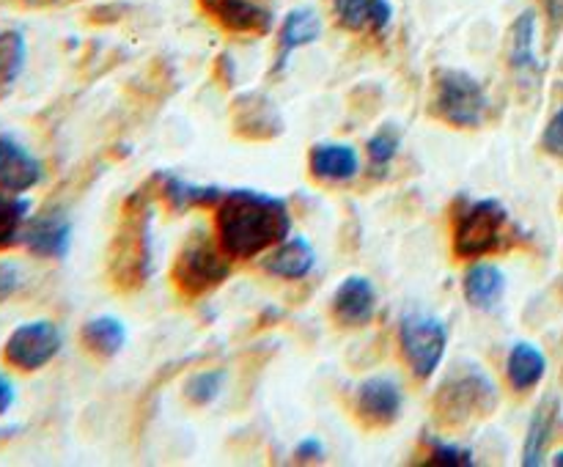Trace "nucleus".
<instances>
[{"mask_svg": "<svg viewBox=\"0 0 563 467\" xmlns=\"http://www.w3.org/2000/svg\"><path fill=\"white\" fill-rule=\"evenodd\" d=\"M291 209L262 190H225L214 207V236L231 262H251L289 236Z\"/></svg>", "mask_w": 563, "mask_h": 467, "instance_id": "obj_1", "label": "nucleus"}, {"mask_svg": "<svg viewBox=\"0 0 563 467\" xmlns=\"http://www.w3.org/2000/svg\"><path fill=\"white\" fill-rule=\"evenodd\" d=\"M157 192L154 176L130 192L121 209L119 229L110 242L108 269L113 286L121 291H137L152 275V196Z\"/></svg>", "mask_w": 563, "mask_h": 467, "instance_id": "obj_2", "label": "nucleus"}, {"mask_svg": "<svg viewBox=\"0 0 563 467\" xmlns=\"http://www.w3.org/2000/svg\"><path fill=\"white\" fill-rule=\"evenodd\" d=\"M522 236L520 225L511 220L509 209L498 198H456L454 207V256L465 262L504 253Z\"/></svg>", "mask_w": 563, "mask_h": 467, "instance_id": "obj_3", "label": "nucleus"}, {"mask_svg": "<svg viewBox=\"0 0 563 467\" xmlns=\"http://www.w3.org/2000/svg\"><path fill=\"white\" fill-rule=\"evenodd\" d=\"M429 113L454 130H476L487 121V88L471 71L440 66L432 75V102Z\"/></svg>", "mask_w": 563, "mask_h": 467, "instance_id": "obj_4", "label": "nucleus"}, {"mask_svg": "<svg viewBox=\"0 0 563 467\" xmlns=\"http://www.w3.org/2000/svg\"><path fill=\"white\" fill-rule=\"evenodd\" d=\"M231 278V258L220 247L218 236L207 231H192L179 247L170 267V280L185 297H203Z\"/></svg>", "mask_w": 563, "mask_h": 467, "instance_id": "obj_5", "label": "nucleus"}, {"mask_svg": "<svg viewBox=\"0 0 563 467\" xmlns=\"http://www.w3.org/2000/svg\"><path fill=\"white\" fill-rule=\"evenodd\" d=\"M498 407V385L484 368H456L434 393V418L443 426H462L473 418H484Z\"/></svg>", "mask_w": 563, "mask_h": 467, "instance_id": "obj_6", "label": "nucleus"}, {"mask_svg": "<svg viewBox=\"0 0 563 467\" xmlns=\"http://www.w3.org/2000/svg\"><path fill=\"white\" fill-rule=\"evenodd\" d=\"M399 346L416 379H432L449 349V327L427 311H407L399 319Z\"/></svg>", "mask_w": 563, "mask_h": 467, "instance_id": "obj_7", "label": "nucleus"}, {"mask_svg": "<svg viewBox=\"0 0 563 467\" xmlns=\"http://www.w3.org/2000/svg\"><path fill=\"white\" fill-rule=\"evenodd\" d=\"M64 346L60 330L47 319L25 322L5 338L3 360L16 371H38L47 366Z\"/></svg>", "mask_w": 563, "mask_h": 467, "instance_id": "obj_8", "label": "nucleus"}, {"mask_svg": "<svg viewBox=\"0 0 563 467\" xmlns=\"http://www.w3.org/2000/svg\"><path fill=\"white\" fill-rule=\"evenodd\" d=\"M405 410V388L396 377L377 374L357 385L355 390V412L363 426L385 429L396 423Z\"/></svg>", "mask_w": 563, "mask_h": 467, "instance_id": "obj_9", "label": "nucleus"}, {"mask_svg": "<svg viewBox=\"0 0 563 467\" xmlns=\"http://www.w3.org/2000/svg\"><path fill=\"white\" fill-rule=\"evenodd\" d=\"M201 9L225 31L242 36H264L273 31V11L264 9L256 0H198Z\"/></svg>", "mask_w": 563, "mask_h": 467, "instance_id": "obj_10", "label": "nucleus"}, {"mask_svg": "<svg viewBox=\"0 0 563 467\" xmlns=\"http://www.w3.org/2000/svg\"><path fill=\"white\" fill-rule=\"evenodd\" d=\"M22 245L33 256L60 262L71 247V220L64 212H44L36 218H27L25 231H22Z\"/></svg>", "mask_w": 563, "mask_h": 467, "instance_id": "obj_11", "label": "nucleus"}, {"mask_svg": "<svg viewBox=\"0 0 563 467\" xmlns=\"http://www.w3.org/2000/svg\"><path fill=\"white\" fill-rule=\"evenodd\" d=\"M377 311V289L366 275H350L333 291V316L344 327H363Z\"/></svg>", "mask_w": 563, "mask_h": 467, "instance_id": "obj_12", "label": "nucleus"}, {"mask_svg": "<svg viewBox=\"0 0 563 467\" xmlns=\"http://www.w3.org/2000/svg\"><path fill=\"white\" fill-rule=\"evenodd\" d=\"M234 130L247 141H269L284 132V119L262 93H242L234 104Z\"/></svg>", "mask_w": 563, "mask_h": 467, "instance_id": "obj_13", "label": "nucleus"}, {"mask_svg": "<svg viewBox=\"0 0 563 467\" xmlns=\"http://www.w3.org/2000/svg\"><path fill=\"white\" fill-rule=\"evenodd\" d=\"M44 168L20 141L0 135V190L27 192L42 181Z\"/></svg>", "mask_w": 563, "mask_h": 467, "instance_id": "obj_14", "label": "nucleus"}, {"mask_svg": "<svg viewBox=\"0 0 563 467\" xmlns=\"http://www.w3.org/2000/svg\"><path fill=\"white\" fill-rule=\"evenodd\" d=\"M322 36V16L311 9V5H300V9H291L289 14L284 16V25L278 31V53H275L273 75H280V71L289 66V58L300 47H308L317 38Z\"/></svg>", "mask_w": 563, "mask_h": 467, "instance_id": "obj_15", "label": "nucleus"}, {"mask_svg": "<svg viewBox=\"0 0 563 467\" xmlns=\"http://www.w3.org/2000/svg\"><path fill=\"white\" fill-rule=\"evenodd\" d=\"M333 14L344 31L383 36L394 22L390 0H333Z\"/></svg>", "mask_w": 563, "mask_h": 467, "instance_id": "obj_16", "label": "nucleus"}, {"mask_svg": "<svg viewBox=\"0 0 563 467\" xmlns=\"http://www.w3.org/2000/svg\"><path fill=\"white\" fill-rule=\"evenodd\" d=\"M264 273L280 280H302L313 273L317 267V251L308 240L295 236V240H284L275 245L273 251L264 256L262 262Z\"/></svg>", "mask_w": 563, "mask_h": 467, "instance_id": "obj_17", "label": "nucleus"}, {"mask_svg": "<svg viewBox=\"0 0 563 467\" xmlns=\"http://www.w3.org/2000/svg\"><path fill=\"white\" fill-rule=\"evenodd\" d=\"M157 185V196L163 198L165 207L174 212H190V209H209L218 207L225 190L212 185H190V181L179 179L174 174H157L154 176Z\"/></svg>", "mask_w": 563, "mask_h": 467, "instance_id": "obj_18", "label": "nucleus"}, {"mask_svg": "<svg viewBox=\"0 0 563 467\" xmlns=\"http://www.w3.org/2000/svg\"><path fill=\"white\" fill-rule=\"evenodd\" d=\"M462 291L471 308L476 311H495L506 294V275L504 269L489 262H473L462 278Z\"/></svg>", "mask_w": 563, "mask_h": 467, "instance_id": "obj_19", "label": "nucleus"}, {"mask_svg": "<svg viewBox=\"0 0 563 467\" xmlns=\"http://www.w3.org/2000/svg\"><path fill=\"white\" fill-rule=\"evenodd\" d=\"M308 168L319 181H350L361 174V157L350 143H317L308 154Z\"/></svg>", "mask_w": 563, "mask_h": 467, "instance_id": "obj_20", "label": "nucleus"}, {"mask_svg": "<svg viewBox=\"0 0 563 467\" xmlns=\"http://www.w3.org/2000/svg\"><path fill=\"white\" fill-rule=\"evenodd\" d=\"M509 64L522 82L537 77L542 64L537 58V11H522L509 31Z\"/></svg>", "mask_w": 563, "mask_h": 467, "instance_id": "obj_21", "label": "nucleus"}, {"mask_svg": "<svg viewBox=\"0 0 563 467\" xmlns=\"http://www.w3.org/2000/svg\"><path fill=\"white\" fill-rule=\"evenodd\" d=\"M544 371H548V360H544L539 346L528 344V341H520V344L511 346L509 360H506V377H509V385L517 393H526V390L537 388L542 382Z\"/></svg>", "mask_w": 563, "mask_h": 467, "instance_id": "obj_22", "label": "nucleus"}, {"mask_svg": "<svg viewBox=\"0 0 563 467\" xmlns=\"http://www.w3.org/2000/svg\"><path fill=\"white\" fill-rule=\"evenodd\" d=\"M555 415H559V401L553 396L542 399V404L533 412L531 423H528L526 443H522V465L526 467H539L544 462L550 437H553Z\"/></svg>", "mask_w": 563, "mask_h": 467, "instance_id": "obj_23", "label": "nucleus"}, {"mask_svg": "<svg viewBox=\"0 0 563 467\" xmlns=\"http://www.w3.org/2000/svg\"><path fill=\"white\" fill-rule=\"evenodd\" d=\"M80 341L91 355L97 357H115L126 344V327L115 316H93L82 324Z\"/></svg>", "mask_w": 563, "mask_h": 467, "instance_id": "obj_24", "label": "nucleus"}, {"mask_svg": "<svg viewBox=\"0 0 563 467\" xmlns=\"http://www.w3.org/2000/svg\"><path fill=\"white\" fill-rule=\"evenodd\" d=\"M27 212H31V201L20 198L16 192L0 190V251L20 245L22 231H25Z\"/></svg>", "mask_w": 563, "mask_h": 467, "instance_id": "obj_25", "label": "nucleus"}, {"mask_svg": "<svg viewBox=\"0 0 563 467\" xmlns=\"http://www.w3.org/2000/svg\"><path fill=\"white\" fill-rule=\"evenodd\" d=\"M27 47L20 31H0V99L14 88L16 77L25 69Z\"/></svg>", "mask_w": 563, "mask_h": 467, "instance_id": "obj_26", "label": "nucleus"}, {"mask_svg": "<svg viewBox=\"0 0 563 467\" xmlns=\"http://www.w3.org/2000/svg\"><path fill=\"white\" fill-rule=\"evenodd\" d=\"M399 143H401V132L396 124H385L368 137L366 143V154H368V165H372L377 174H383L390 163H394L396 152H399Z\"/></svg>", "mask_w": 563, "mask_h": 467, "instance_id": "obj_27", "label": "nucleus"}, {"mask_svg": "<svg viewBox=\"0 0 563 467\" xmlns=\"http://www.w3.org/2000/svg\"><path fill=\"white\" fill-rule=\"evenodd\" d=\"M225 371L223 368H207V371H196L185 382V399L196 407H207L223 393Z\"/></svg>", "mask_w": 563, "mask_h": 467, "instance_id": "obj_28", "label": "nucleus"}, {"mask_svg": "<svg viewBox=\"0 0 563 467\" xmlns=\"http://www.w3.org/2000/svg\"><path fill=\"white\" fill-rule=\"evenodd\" d=\"M429 465L471 467L476 465V454L460 443H445V440L429 437Z\"/></svg>", "mask_w": 563, "mask_h": 467, "instance_id": "obj_29", "label": "nucleus"}, {"mask_svg": "<svg viewBox=\"0 0 563 467\" xmlns=\"http://www.w3.org/2000/svg\"><path fill=\"white\" fill-rule=\"evenodd\" d=\"M22 286V269L16 262H0V302L11 300Z\"/></svg>", "mask_w": 563, "mask_h": 467, "instance_id": "obj_30", "label": "nucleus"}, {"mask_svg": "<svg viewBox=\"0 0 563 467\" xmlns=\"http://www.w3.org/2000/svg\"><path fill=\"white\" fill-rule=\"evenodd\" d=\"M542 146L548 148L550 154H555V157H563V108L550 119V124L544 126Z\"/></svg>", "mask_w": 563, "mask_h": 467, "instance_id": "obj_31", "label": "nucleus"}, {"mask_svg": "<svg viewBox=\"0 0 563 467\" xmlns=\"http://www.w3.org/2000/svg\"><path fill=\"white\" fill-rule=\"evenodd\" d=\"M295 462H324L328 451H324V443L317 437H306L295 445Z\"/></svg>", "mask_w": 563, "mask_h": 467, "instance_id": "obj_32", "label": "nucleus"}, {"mask_svg": "<svg viewBox=\"0 0 563 467\" xmlns=\"http://www.w3.org/2000/svg\"><path fill=\"white\" fill-rule=\"evenodd\" d=\"M11 404H14V385H11L9 377L0 374V415H5L11 410Z\"/></svg>", "mask_w": 563, "mask_h": 467, "instance_id": "obj_33", "label": "nucleus"}, {"mask_svg": "<svg viewBox=\"0 0 563 467\" xmlns=\"http://www.w3.org/2000/svg\"><path fill=\"white\" fill-rule=\"evenodd\" d=\"M553 465H555V467H563V451H559V454L553 456Z\"/></svg>", "mask_w": 563, "mask_h": 467, "instance_id": "obj_34", "label": "nucleus"}]
</instances>
